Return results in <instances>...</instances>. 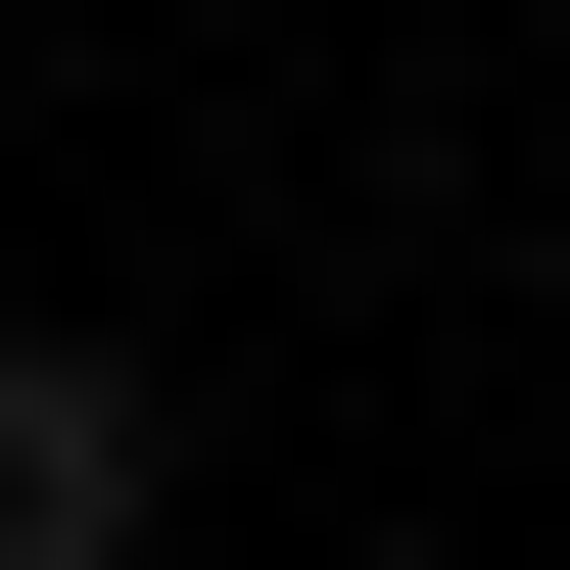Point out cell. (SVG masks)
<instances>
[{"instance_id": "cell-1", "label": "cell", "mask_w": 570, "mask_h": 570, "mask_svg": "<svg viewBox=\"0 0 570 570\" xmlns=\"http://www.w3.org/2000/svg\"><path fill=\"white\" fill-rule=\"evenodd\" d=\"M0 570H190V381L142 333H0Z\"/></svg>"}]
</instances>
